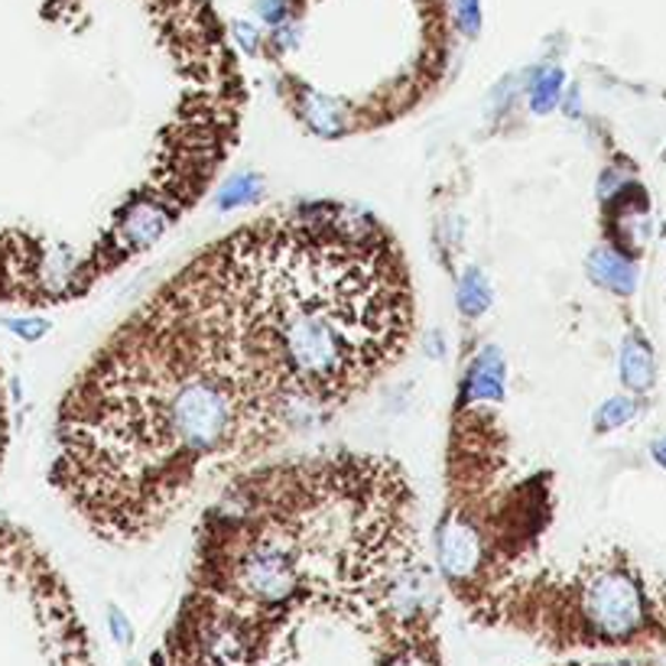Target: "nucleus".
<instances>
[{"instance_id":"9d476101","label":"nucleus","mask_w":666,"mask_h":666,"mask_svg":"<svg viewBox=\"0 0 666 666\" xmlns=\"http://www.w3.org/2000/svg\"><path fill=\"white\" fill-rule=\"evenodd\" d=\"M637 413H641V403H637L631 393H614V397H609V400L595 410L592 430H595V433H614V430L634 423Z\"/></svg>"},{"instance_id":"ddd939ff","label":"nucleus","mask_w":666,"mask_h":666,"mask_svg":"<svg viewBox=\"0 0 666 666\" xmlns=\"http://www.w3.org/2000/svg\"><path fill=\"white\" fill-rule=\"evenodd\" d=\"M651 458L666 472V436H660L657 443H651Z\"/></svg>"},{"instance_id":"f03ea898","label":"nucleus","mask_w":666,"mask_h":666,"mask_svg":"<svg viewBox=\"0 0 666 666\" xmlns=\"http://www.w3.org/2000/svg\"><path fill=\"white\" fill-rule=\"evenodd\" d=\"M92 0H0V306L85 299L150 254L241 137L237 62L127 68Z\"/></svg>"},{"instance_id":"f257e3e1","label":"nucleus","mask_w":666,"mask_h":666,"mask_svg":"<svg viewBox=\"0 0 666 666\" xmlns=\"http://www.w3.org/2000/svg\"><path fill=\"white\" fill-rule=\"evenodd\" d=\"M416 289L381 219L299 202L222 234L72 378L50 485L108 543H144L205 488L341 416L403 361Z\"/></svg>"},{"instance_id":"0eeeda50","label":"nucleus","mask_w":666,"mask_h":666,"mask_svg":"<svg viewBox=\"0 0 666 666\" xmlns=\"http://www.w3.org/2000/svg\"><path fill=\"white\" fill-rule=\"evenodd\" d=\"M264 199V179L257 172H241V176H228L219 192H215V209L231 212V209H244Z\"/></svg>"},{"instance_id":"1a4fd4ad","label":"nucleus","mask_w":666,"mask_h":666,"mask_svg":"<svg viewBox=\"0 0 666 666\" xmlns=\"http://www.w3.org/2000/svg\"><path fill=\"white\" fill-rule=\"evenodd\" d=\"M562 85H565V75L547 65V68H537L533 78H530V112L533 114H550L562 102Z\"/></svg>"},{"instance_id":"20e7f679","label":"nucleus","mask_w":666,"mask_h":666,"mask_svg":"<svg viewBox=\"0 0 666 666\" xmlns=\"http://www.w3.org/2000/svg\"><path fill=\"white\" fill-rule=\"evenodd\" d=\"M504 355L495 345H488L478 358H472L465 378H462V400L458 403H500L504 400Z\"/></svg>"},{"instance_id":"9b49d317","label":"nucleus","mask_w":666,"mask_h":666,"mask_svg":"<svg viewBox=\"0 0 666 666\" xmlns=\"http://www.w3.org/2000/svg\"><path fill=\"white\" fill-rule=\"evenodd\" d=\"M455 13H458V27L465 36L482 33V0H455Z\"/></svg>"},{"instance_id":"6e6552de","label":"nucleus","mask_w":666,"mask_h":666,"mask_svg":"<svg viewBox=\"0 0 666 666\" xmlns=\"http://www.w3.org/2000/svg\"><path fill=\"white\" fill-rule=\"evenodd\" d=\"M455 303H458V313L465 319H478L488 313L491 306V283L485 279V274L478 267H468L462 279H458V289H455Z\"/></svg>"},{"instance_id":"7ed1b4c3","label":"nucleus","mask_w":666,"mask_h":666,"mask_svg":"<svg viewBox=\"0 0 666 666\" xmlns=\"http://www.w3.org/2000/svg\"><path fill=\"white\" fill-rule=\"evenodd\" d=\"M416 495L384 455L326 452L234 475L205 510L167 666H277L332 617L384 654L440 637Z\"/></svg>"},{"instance_id":"4468645a","label":"nucleus","mask_w":666,"mask_h":666,"mask_svg":"<svg viewBox=\"0 0 666 666\" xmlns=\"http://www.w3.org/2000/svg\"><path fill=\"white\" fill-rule=\"evenodd\" d=\"M562 666H565V664H562Z\"/></svg>"},{"instance_id":"423d86ee","label":"nucleus","mask_w":666,"mask_h":666,"mask_svg":"<svg viewBox=\"0 0 666 666\" xmlns=\"http://www.w3.org/2000/svg\"><path fill=\"white\" fill-rule=\"evenodd\" d=\"M589 279L614 296H631L637 289V261L617 247H595L585 261Z\"/></svg>"},{"instance_id":"f8f14e48","label":"nucleus","mask_w":666,"mask_h":666,"mask_svg":"<svg viewBox=\"0 0 666 666\" xmlns=\"http://www.w3.org/2000/svg\"><path fill=\"white\" fill-rule=\"evenodd\" d=\"M10 448V393H7V381H3V368H0V468Z\"/></svg>"},{"instance_id":"39448f33","label":"nucleus","mask_w":666,"mask_h":666,"mask_svg":"<svg viewBox=\"0 0 666 666\" xmlns=\"http://www.w3.org/2000/svg\"><path fill=\"white\" fill-rule=\"evenodd\" d=\"M617 378L634 397L651 393L657 384V361L651 341H644L637 332L624 335L621 351H617Z\"/></svg>"}]
</instances>
